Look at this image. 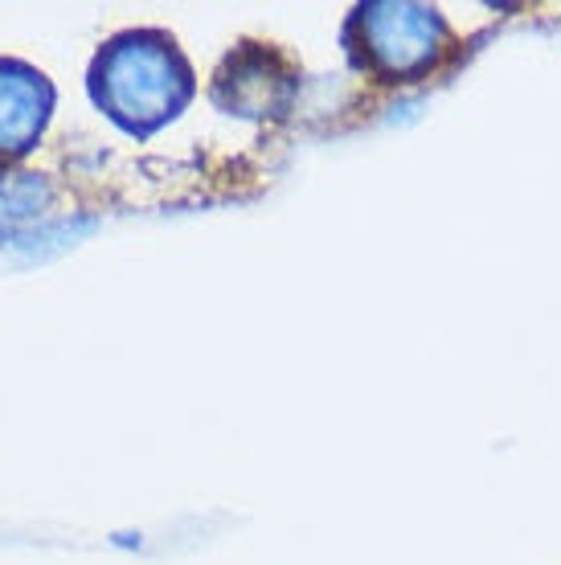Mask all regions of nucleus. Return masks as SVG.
Segmentation results:
<instances>
[{"mask_svg":"<svg viewBox=\"0 0 561 565\" xmlns=\"http://www.w3.org/2000/svg\"><path fill=\"white\" fill-rule=\"evenodd\" d=\"M91 90L115 124L144 136L177 115L193 83H189V66L172 50V42L156 38V33H131L98 54L95 71H91Z\"/></svg>","mask_w":561,"mask_h":565,"instance_id":"nucleus-1","label":"nucleus"},{"mask_svg":"<svg viewBox=\"0 0 561 565\" xmlns=\"http://www.w3.org/2000/svg\"><path fill=\"white\" fill-rule=\"evenodd\" d=\"M225 86H234V95L225 103L239 107L242 115H267L287 99V78L275 74L271 57H258V54H254L251 62H246V57H242V62H230V71L222 74L218 90H225Z\"/></svg>","mask_w":561,"mask_h":565,"instance_id":"nucleus-4","label":"nucleus"},{"mask_svg":"<svg viewBox=\"0 0 561 565\" xmlns=\"http://www.w3.org/2000/svg\"><path fill=\"white\" fill-rule=\"evenodd\" d=\"M361 29H366V45L373 62H381L390 74L419 71L435 54L438 25L426 9H410V4L361 9Z\"/></svg>","mask_w":561,"mask_h":565,"instance_id":"nucleus-2","label":"nucleus"},{"mask_svg":"<svg viewBox=\"0 0 561 565\" xmlns=\"http://www.w3.org/2000/svg\"><path fill=\"white\" fill-rule=\"evenodd\" d=\"M54 107V90L25 62H0V164L21 160L38 143Z\"/></svg>","mask_w":561,"mask_h":565,"instance_id":"nucleus-3","label":"nucleus"}]
</instances>
